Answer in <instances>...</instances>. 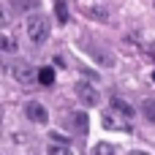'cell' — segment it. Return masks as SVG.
<instances>
[{
    "instance_id": "6da1fadb",
    "label": "cell",
    "mask_w": 155,
    "mask_h": 155,
    "mask_svg": "<svg viewBox=\"0 0 155 155\" xmlns=\"http://www.w3.org/2000/svg\"><path fill=\"white\" fill-rule=\"evenodd\" d=\"M27 38H30V44H35V46H41V44H46V38H49V16H44V14H33V16H27Z\"/></svg>"
},
{
    "instance_id": "30bf717a",
    "label": "cell",
    "mask_w": 155,
    "mask_h": 155,
    "mask_svg": "<svg viewBox=\"0 0 155 155\" xmlns=\"http://www.w3.org/2000/svg\"><path fill=\"white\" fill-rule=\"evenodd\" d=\"M112 109L125 117H134V106H128V101H123V98H112Z\"/></svg>"
},
{
    "instance_id": "8fae6325",
    "label": "cell",
    "mask_w": 155,
    "mask_h": 155,
    "mask_svg": "<svg viewBox=\"0 0 155 155\" xmlns=\"http://www.w3.org/2000/svg\"><path fill=\"white\" fill-rule=\"evenodd\" d=\"M54 14H57V22H60V25H65V22H68V5H65L63 0H57V3H54Z\"/></svg>"
},
{
    "instance_id": "9c48e42d",
    "label": "cell",
    "mask_w": 155,
    "mask_h": 155,
    "mask_svg": "<svg viewBox=\"0 0 155 155\" xmlns=\"http://www.w3.org/2000/svg\"><path fill=\"white\" fill-rule=\"evenodd\" d=\"M35 79H38V84H44V87H52V84H54V71H52L49 65H44V68H38Z\"/></svg>"
},
{
    "instance_id": "5bb4252c",
    "label": "cell",
    "mask_w": 155,
    "mask_h": 155,
    "mask_svg": "<svg viewBox=\"0 0 155 155\" xmlns=\"http://www.w3.org/2000/svg\"><path fill=\"white\" fill-rule=\"evenodd\" d=\"M0 49H14V41L8 35H0Z\"/></svg>"
},
{
    "instance_id": "2e32d148",
    "label": "cell",
    "mask_w": 155,
    "mask_h": 155,
    "mask_svg": "<svg viewBox=\"0 0 155 155\" xmlns=\"http://www.w3.org/2000/svg\"><path fill=\"white\" fill-rule=\"evenodd\" d=\"M5 19H8V16H5V11H3V5H0V27L5 25Z\"/></svg>"
},
{
    "instance_id": "8992f818",
    "label": "cell",
    "mask_w": 155,
    "mask_h": 155,
    "mask_svg": "<svg viewBox=\"0 0 155 155\" xmlns=\"http://www.w3.org/2000/svg\"><path fill=\"white\" fill-rule=\"evenodd\" d=\"M84 46H87V52H90L93 57H98V63H101L104 68H112V65H114V57H112L109 52H104L101 46H93V44H84Z\"/></svg>"
},
{
    "instance_id": "ac0fdd59",
    "label": "cell",
    "mask_w": 155,
    "mask_h": 155,
    "mask_svg": "<svg viewBox=\"0 0 155 155\" xmlns=\"http://www.w3.org/2000/svg\"><path fill=\"white\" fill-rule=\"evenodd\" d=\"M153 82H155V71H153Z\"/></svg>"
},
{
    "instance_id": "9a60e30c",
    "label": "cell",
    "mask_w": 155,
    "mask_h": 155,
    "mask_svg": "<svg viewBox=\"0 0 155 155\" xmlns=\"http://www.w3.org/2000/svg\"><path fill=\"white\" fill-rule=\"evenodd\" d=\"M90 16H93V19H98V22H106V11H95V8H93V11H90Z\"/></svg>"
},
{
    "instance_id": "e0dca14e",
    "label": "cell",
    "mask_w": 155,
    "mask_h": 155,
    "mask_svg": "<svg viewBox=\"0 0 155 155\" xmlns=\"http://www.w3.org/2000/svg\"><path fill=\"white\" fill-rule=\"evenodd\" d=\"M128 155H147V153H142V150H134V153H128Z\"/></svg>"
},
{
    "instance_id": "ba28073f",
    "label": "cell",
    "mask_w": 155,
    "mask_h": 155,
    "mask_svg": "<svg viewBox=\"0 0 155 155\" xmlns=\"http://www.w3.org/2000/svg\"><path fill=\"white\" fill-rule=\"evenodd\" d=\"M46 155H74V147L71 144H65V142H49V147H46Z\"/></svg>"
},
{
    "instance_id": "5b68a950",
    "label": "cell",
    "mask_w": 155,
    "mask_h": 155,
    "mask_svg": "<svg viewBox=\"0 0 155 155\" xmlns=\"http://www.w3.org/2000/svg\"><path fill=\"white\" fill-rule=\"evenodd\" d=\"M11 76H14L19 84H30V82H35V71H33L30 65H22V63L11 65Z\"/></svg>"
},
{
    "instance_id": "277c9868",
    "label": "cell",
    "mask_w": 155,
    "mask_h": 155,
    "mask_svg": "<svg viewBox=\"0 0 155 155\" xmlns=\"http://www.w3.org/2000/svg\"><path fill=\"white\" fill-rule=\"evenodd\" d=\"M25 114H27L33 123H38V125H44V123L49 120V114H46L44 104H38V101H30V104H25Z\"/></svg>"
},
{
    "instance_id": "7a4b0ae2",
    "label": "cell",
    "mask_w": 155,
    "mask_h": 155,
    "mask_svg": "<svg viewBox=\"0 0 155 155\" xmlns=\"http://www.w3.org/2000/svg\"><path fill=\"white\" fill-rule=\"evenodd\" d=\"M74 93H76L79 104H84V106H98V101H101L98 90H95L90 82H76V84H74Z\"/></svg>"
},
{
    "instance_id": "52a82bcc",
    "label": "cell",
    "mask_w": 155,
    "mask_h": 155,
    "mask_svg": "<svg viewBox=\"0 0 155 155\" xmlns=\"http://www.w3.org/2000/svg\"><path fill=\"white\" fill-rule=\"evenodd\" d=\"M104 128H109V131H131V125H128L123 117H114L112 112L104 114Z\"/></svg>"
},
{
    "instance_id": "3957f363",
    "label": "cell",
    "mask_w": 155,
    "mask_h": 155,
    "mask_svg": "<svg viewBox=\"0 0 155 155\" xmlns=\"http://www.w3.org/2000/svg\"><path fill=\"white\" fill-rule=\"evenodd\" d=\"M87 125H90V120H87V114H84V112H74V114H68V117H65V128H68V131L87 134Z\"/></svg>"
},
{
    "instance_id": "d6986e66",
    "label": "cell",
    "mask_w": 155,
    "mask_h": 155,
    "mask_svg": "<svg viewBox=\"0 0 155 155\" xmlns=\"http://www.w3.org/2000/svg\"><path fill=\"white\" fill-rule=\"evenodd\" d=\"M153 5H155V3H153Z\"/></svg>"
},
{
    "instance_id": "4fadbf2b",
    "label": "cell",
    "mask_w": 155,
    "mask_h": 155,
    "mask_svg": "<svg viewBox=\"0 0 155 155\" xmlns=\"http://www.w3.org/2000/svg\"><path fill=\"white\" fill-rule=\"evenodd\" d=\"M142 114H144L150 123H155V101H144V104H142Z\"/></svg>"
},
{
    "instance_id": "7c38bea8",
    "label": "cell",
    "mask_w": 155,
    "mask_h": 155,
    "mask_svg": "<svg viewBox=\"0 0 155 155\" xmlns=\"http://www.w3.org/2000/svg\"><path fill=\"white\" fill-rule=\"evenodd\" d=\"M90 155H114V147L109 142H95V147H93Z\"/></svg>"
}]
</instances>
